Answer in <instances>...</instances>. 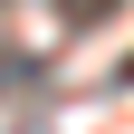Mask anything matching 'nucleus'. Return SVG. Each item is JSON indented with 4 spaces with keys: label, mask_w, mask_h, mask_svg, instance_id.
<instances>
[{
    "label": "nucleus",
    "mask_w": 134,
    "mask_h": 134,
    "mask_svg": "<svg viewBox=\"0 0 134 134\" xmlns=\"http://www.w3.org/2000/svg\"><path fill=\"white\" fill-rule=\"evenodd\" d=\"M105 10H115V0H58V19H67V29H86V19H105Z\"/></svg>",
    "instance_id": "obj_1"
}]
</instances>
